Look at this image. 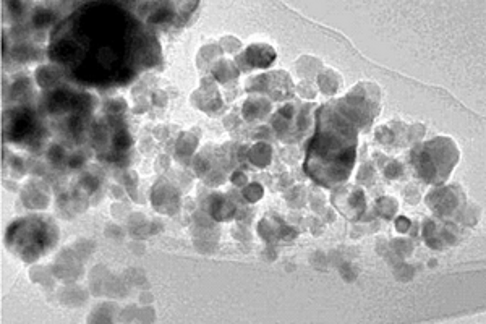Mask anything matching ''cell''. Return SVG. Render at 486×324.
Masks as SVG:
<instances>
[{
    "instance_id": "7a4b0ae2",
    "label": "cell",
    "mask_w": 486,
    "mask_h": 324,
    "mask_svg": "<svg viewBox=\"0 0 486 324\" xmlns=\"http://www.w3.org/2000/svg\"><path fill=\"white\" fill-rule=\"evenodd\" d=\"M274 57H276L274 50L269 46H266V44H253L251 47L245 50V54L240 58H243L245 62H248L246 68H254V67L264 68L272 62Z\"/></svg>"
},
{
    "instance_id": "52a82bcc",
    "label": "cell",
    "mask_w": 486,
    "mask_h": 324,
    "mask_svg": "<svg viewBox=\"0 0 486 324\" xmlns=\"http://www.w3.org/2000/svg\"><path fill=\"white\" fill-rule=\"evenodd\" d=\"M409 227H410V221L407 217H399V219H397V230L405 232Z\"/></svg>"
},
{
    "instance_id": "5b68a950",
    "label": "cell",
    "mask_w": 486,
    "mask_h": 324,
    "mask_svg": "<svg viewBox=\"0 0 486 324\" xmlns=\"http://www.w3.org/2000/svg\"><path fill=\"white\" fill-rule=\"evenodd\" d=\"M394 199H391V198H383V199H379V203H378V211L379 213H383V216L384 217H391L394 213H395V209H397V206H395V203H392Z\"/></svg>"
},
{
    "instance_id": "6da1fadb",
    "label": "cell",
    "mask_w": 486,
    "mask_h": 324,
    "mask_svg": "<svg viewBox=\"0 0 486 324\" xmlns=\"http://www.w3.org/2000/svg\"><path fill=\"white\" fill-rule=\"evenodd\" d=\"M323 124L320 122L316 139L310 148V161H306V170L313 169L323 159L326 164L318 175V182L324 183L328 180L329 165L334 164V183L344 180L349 175L355 157V130L347 117H342L339 112H320Z\"/></svg>"
},
{
    "instance_id": "3957f363",
    "label": "cell",
    "mask_w": 486,
    "mask_h": 324,
    "mask_svg": "<svg viewBox=\"0 0 486 324\" xmlns=\"http://www.w3.org/2000/svg\"><path fill=\"white\" fill-rule=\"evenodd\" d=\"M271 159V148L268 144H258L251 151V161L256 165H266Z\"/></svg>"
},
{
    "instance_id": "8992f818",
    "label": "cell",
    "mask_w": 486,
    "mask_h": 324,
    "mask_svg": "<svg viewBox=\"0 0 486 324\" xmlns=\"http://www.w3.org/2000/svg\"><path fill=\"white\" fill-rule=\"evenodd\" d=\"M232 211H234L232 206L227 204L225 201H219L214 206V216L217 219H227L228 216H232Z\"/></svg>"
},
{
    "instance_id": "277c9868",
    "label": "cell",
    "mask_w": 486,
    "mask_h": 324,
    "mask_svg": "<svg viewBox=\"0 0 486 324\" xmlns=\"http://www.w3.org/2000/svg\"><path fill=\"white\" fill-rule=\"evenodd\" d=\"M174 18V12L170 7H157L154 8V12L149 15V21L151 23H165L170 21Z\"/></svg>"
}]
</instances>
